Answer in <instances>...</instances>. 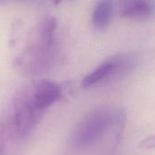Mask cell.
I'll list each match as a JSON object with an SVG mask.
<instances>
[{
  "label": "cell",
  "mask_w": 155,
  "mask_h": 155,
  "mask_svg": "<svg viewBox=\"0 0 155 155\" xmlns=\"http://www.w3.org/2000/svg\"><path fill=\"white\" fill-rule=\"evenodd\" d=\"M56 26V19L46 16L32 29L25 47L14 61L17 72L25 76H35L49 68Z\"/></svg>",
  "instance_id": "6da1fadb"
},
{
  "label": "cell",
  "mask_w": 155,
  "mask_h": 155,
  "mask_svg": "<svg viewBox=\"0 0 155 155\" xmlns=\"http://www.w3.org/2000/svg\"><path fill=\"white\" fill-rule=\"evenodd\" d=\"M118 112L109 108H98L86 114L74 127L69 143L74 149H85L100 141L116 122Z\"/></svg>",
  "instance_id": "7a4b0ae2"
},
{
  "label": "cell",
  "mask_w": 155,
  "mask_h": 155,
  "mask_svg": "<svg viewBox=\"0 0 155 155\" xmlns=\"http://www.w3.org/2000/svg\"><path fill=\"white\" fill-rule=\"evenodd\" d=\"M136 64L137 58L134 54L122 53L113 55L87 74L82 82V86L92 88L120 80L130 74Z\"/></svg>",
  "instance_id": "3957f363"
},
{
  "label": "cell",
  "mask_w": 155,
  "mask_h": 155,
  "mask_svg": "<svg viewBox=\"0 0 155 155\" xmlns=\"http://www.w3.org/2000/svg\"><path fill=\"white\" fill-rule=\"evenodd\" d=\"M118 9L123 17L137 21L147 20L155 14L153 0H119Z\"/></svg>",
  "instance_id": "277c9868"
},
{
  "label": "cell",
  "mask_w": 155,
  "mask_h": 155,
  "mask_svg": "<svg viewBox=\"0 0 155 155\" xmlns=\"http://www.w3.org/2000/svg\"><path fill=\"white\" fill-rule=\"evenodd\" d=\"M113 13V0H98L92 14V24L94 27L98 31L105 30L111 23Z\"/></svg>",
  "instance_id": "5b68a950"
},
{
  "label": "cell",
  "mask_w": 155,
  "mask_h": 155,
  "mask_svg": "<svg viewBox=\"0 0 155 155\" xmlns=\"http://www.w3.org/2000/svg\"><path fill=\"white\" fill-rule=\"evenodd\" d=\"M141 147L143 149H155V135L145 137L141 143Z\"/></svg>",
  "instance_id": "8992f818"
},
{
  "label": "cell",
  "mask_w": 155,
  "mask_h": 155,
  "mask_svg": "<svg viewBox=\"0 0 155 155\" xmlns=\"http://www.w3.org/2000/svg\"><path fill=\"white\" fill-rule=\"evenodd\" d=\"M42 0H0V5L13 4V3H25V4H39V2Z\"/></svg>",
  "instance_id": "52a82bcc"
},
{
  "label": "cell",
  "mask_w": 155,
  "mask_h": 155,
  "mask_svg": "<svg viewBox=\"0 0 155 155\" xmlns=\"http://www.w3.org/2000/svg\"><path fill=\"white\" fill-rule=\"evenodd\" d=\"M52 1L54 2V5H59V4L61 3V1H62V0H52Z\"/></svg>",
  "instance_id": "ba28073f"
}]
</instances>
